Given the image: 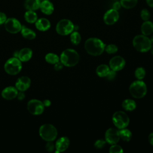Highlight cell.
Returning a JSON list of instances; mask_svg holds the SVG:
<instances>
[{
  "mask_svg": "<svg viewBox=\"0 0 153 153\" xmlns=\"http://www.w3.org/2000/svg\"><path fill=\"white\" fill-rule=\"evenodd\" d=\"M84 47L87 53L91 56H97L104 51L105 44L99 38H90L85 42Z\"/></svg>",
  "mask_w": 153,
  "mask_h": 153,
  "instance_id": "cell-1",
  "label": "cell"
},
{
  "mask_svg": "<svg viewBox=\"0 0 153 153\" xmlns=\"http://www.w3.org/2000/svg\"><path fill=\"white\" fill-rule=\"evenodd\" d=\"M79 60L78 53L73 49H66L60 54V61L63 66L72 67L78 64Z\"/></svg>",
  "mask_w": 153,
  "mask_h": 153,
  "instance_id": "cell-2",
  "label": "cell"
},
{
  "mask_svg": "<svg viewBox=\"0 0 153 153\" xmlns=\"http://www.w3.org/2000/svg\"><path fill=\"white\" fill-rule=\"evenodd\" d=\"M152 44L150 38L143 35H136L133 40V47L137 51L141 53L147 52L150 50Z\"/></svg>",
  "mask_w": 153,
  "mask_h": 153,
  "instance_id": "cell-3",
  "label": "cell"
},
{
  "mask_svg": "<svg viewBox=\"0 0 153 153\" xmlns=\"http://www.w3.org/2000/svg\"><path fill=\"white\" fill-rule=\"evenodd\" d=\"M39 134L44 140L53 142L57 137V130L53 125L51 124H44L39 127Z\"/></svg>",
  "mask_w": 153,
  "mask_h": 153,
  "instance_id": "cell-4",
  "label": "cell"
},
{
  "mask_svg": "<svg viewBox=\"0 0 153 153\" xmlns=\"http://www.w3.org/2000/svg\"><path fill=\"white\" fill-rule=\"evenodd\" d=\"M129 91L133 97L136 99L142 98L147 92L146 85L142 80L134 81L130 84Z\"/></svg>",
  "mask_w": 153,
  "mask_h": 153,
  "instance_id": "cell-5",
  "label": "cell"
},
{
  "mask_svg": "<svg viewBox=\"0 0 153 153\" xmlns=\"http://www.w3.org/2000/svg\"><path fill=\"white\" fill-rule=\"evenodd\" d=\"M22 69V62L17 58L13 57L8 59L4 64L5 71L10 75L18 74Z\"/></svg>",
  "mask_w": 153,
  "mask_h": 153,
  "instance_id": "cell-6",
  "label": "cell"
},
{
  "mask_svg": "<svg viewBox=\"0 0 153 153\" xmlns=\"http://www.w3.org/2000/svg\"><path fill=\"white\" fill-rule=\"evenodd\" d=\"M74 23L68 19H62L58 22L56 26L57 33L60 35H68L74 30Z\"/></svg>",
  "mask_w": 153,
  "mask_h": 153,
  "instance_id": "cell-7",
  "label": "cell"
},
{
  "mask_svg": "<svg viewBox=\"0 0 153 153\" xmlns=\"http://www.w3.org/2000/svg\"><path fill=\"white\" fill-rule=\"evenodd\" d=\"M129 121L128 115L121 111L115 112L112 116V122L115 127L119 129L127 127L129 124Z\"/></svg>",
  "mask_w": 153,
  "mask_h": 153,
  "instance_id": "cell-8",
  "label": "cell"
},
{
  "mask_svg": "<svg viewBox=\"0 0 153 153\" xmlns=\"http://www.w3.org/2000/svg\"><path fill=\"white\" fill-rule=\"evenodd\" d=\"M43 102L38 99H31L27 103V109L30 114L33 115H39L44 111Z\"/></svg>",
  "mask_w": 153,
  "mask_h": 153,
  "instance_id": "cell-9",
  "label": "cell"
},
{
  "mask_svg": "<svg viewBox=\"0 0 153 153\" xmlns=\"http://www.w3.org/2000/svg\"><path fill=\"white\" fill-rule=\"evenodd\" d=\"M4 27L8 32L10 33H17L20 32L22 25L17 19L11 17L7 19L4 23Z\"/></svg>",
  "mask_w": 153,
  "mask_h": 153,
  "instance_id": "cell-10",
  "label": "cell"
},
{
  "mask_svg": "<svg viewBox=\"0 0 153 153\" xmlns=\"http://www.w3.org/2000/svg\"><path fill=\"white\" fill-rule=\"evenodd\" d=\"M119 17L120 15L118 11L111 8L106 11L105 13L103 16V21L107 25H112L118 20Z\"/></svg>",
  "mask_w": 153,
  "mask_h": 153,
  "instance_id": "cell-11",
  "label": "cell"
},
{
  "mask_svg": "<svg viewBox=\"0 0 153 153\" xmlns=\"http://www.w3.org/2000/svg\"><path fill=\"white\" fill-rule=\"evenodd\" d=\"M105 137L106 142L111 145L117 143L120 139L119 131L114 128H108L105 132Z\"/></svg>",
  "mask_w": 153,
  "mask_h": 153,
  "instance_id": "cell-12",
  "label": "cell"
},
{
  "mask_svg": "<svg viewBox=\"0 0 153 153\" xmlns=\"http://www.w3.org/2000/svg\"><path fill=\"white\" fill-rule=\"evenodd\" d=\"M125 65L126 61L124 59L120 56H114L109 61L110 69L116 72L123 69Z\"/></svg>",
  "mask_w": 153,
  "mask_h": 153,
  "instance_id": "cell-13",
  "label": "cell"
},
{
  "mask_svg": "<svg viewBox=\"0 0 153 153\" xmlns=\"http://www.w3.org/2000/svg\"><path fill=\"white\" fill-rule=\"evenodd\" d=\"M30 79L28 76H22L17 79L15 86L18 91L24 92L30 87Z\"/></svg>",
  "mask_w": 153,
  "mask_h": 153,
  "instance_id": "cell-14",
  "label": "cell"
},
{
  "mask_svg": "<svg viewBox=\"0 0 153 153\" xmlns=\"http://www.w3.org/2000/svg\"><path fill=\"white\" fill-rule=\"evenodd\" d=\"M18 94V90L16 88V87L13 86H8L5 87L1 92L2 97L8 100H12L16 97H17Z\"/></svg>",
  "mask_w": 153,
  "mask_h": 153,
  "instance_id": "cell-15",
  "label": "cell"
},
{
  "mask_svg": "<svg viewBox=\"0 0 153 153\" xmlns=\"http://www.w3.org/2000/svg\"><path fill=\"white\" fill-rule=\"evenodd\" d=\"M70 141L68 137L63 136L60 137L56 142L55 148L56 149V152H61L66 151L69 147Z\"/></svg>",
  "mask_w": 153,
  "mask_h": 153,
  "instance_id": "cell-16",
  "label": "cell"
},
{
  "mask_svg": "<svg viewBox=\"0 0 153 153\" xmlns=\"http://www.w3.org/2000/svg\"><path fill=\"white\" fill-rule=\"evenodd\" d=\"M41 11L45 15H50L54 12V5L50 1H41L39 7Z\"/></svg>",
  "mask_w": 153,
  "mask_h": 153,
  "instance_id": "cell-17",
  "label": "cell"
},
{
  "mask_svg": "<svg viewBox=\"0 0 153 153\" xmlns=\"http://www.w3.org/2000/svg\"><path fill=\"white\" fill-rule=\"evenodd\" d=\"M36 28L40 31L44 32L48 30L51 27L50 22L46 18L38 19L35 23Z\"/></svg>",
  "mask_w": 153,
  "mask_h": 153,
  "instance_id": "cell-18",
  "label": "cell"
},
{
  "mask_svg": "<svg viewBox=\"0 0 153 153\" xmlns=\"http://www.w3.org/2000/svg\"><path fill=\"white\" fill-rule=\"evenodd\" d=\"M32 56V50L29 48H23L18 51L17 58L22 62L29 61Z\"/></svg>",
  "mask_w": 153,
  "mask_h": 153,
  "instance_id": "cell-19",
  "label": "cell"
},
{
  "mask_svg": "<svg viewBox=\"0 0 153 153\" xmlns=\"http://www.w3.org/2000/svg\"><path fill=\"white\" fill-rule=\"evenodd\" d=\"M41 0H26L24 2V7L26 10L36 11L39 9Z\"/></svg>",
  "mask_w": 153,
  "mask_h": 153,
  "instance_id": "cell-20",
  "label": "cell"
},
{
  "mask_svg": "<svg viewBox=\"0 0 153 153\" xmlns=\"http://www.w3.org/2000/svg\"><path fill=\"white\" fill-rule=\"evenodd\" d=\"M141 32L142 35L148 36L153 32V23L149 20L144 21L141 26Z\"/></svg>",
  "mask_w": 153,
  "mask_h": 153,
  "instance_id": "cell-21",
  "label": "cell"
},
{
  "mask_svg": "<svg viewBox=\"0 0 153 153\" xmlns=\"http://www.w3.org/2000/svg\"><path fill=\"white\" fill-rule=\"evenodd\" d=\"M20 32L22 36L25 39L32 40L36 38L35 32L32 29L27 28L25 26H22Z\"/></svg>",
  "mask_w": 153,
  "mask_h": 153,
  "instance_id": "cell-22",
  "label": "cell"
},
{
  "mask_svg": "<svg viewBox=\"0 0 153 153\" xmlns=\"http://www.w3.org/2000/svg\"><path fill=\"white\" fill-rule=\"evenodd\" d=\"M24 18L27 23H35L38 19V16L35 11L27 10L24 14Z\"/></svg>",
  "mask_w": 153,
  "mask_h": 153,
  "instance_id": "cell-23",
  "label": "cell"
},
{
  "mask_svg": "<svg viewBox=\"0 0 153 153\" xmlns=\"http://www.w3.org/2000/svg\"><path fill=\"white\" fill-rule=\"evenodd\" d=\"M110 70L109 66L105 64H102L97 67L96 72V74L100 77H106Z\"/></svg>",
  "mask_w": 153,
  "mask_h": 153,
  "instance_id": "cell-24",
  "label": "cell"
},
{
  "mask_svg": "<svg viewBox=\"0 0 153 153\" xmlns=\"http://www.w3.org/2000/svg\"><path fill=\"white\" fill-rule=\"evenodd\" d=\"M122 106L126 111H132L136 108V103L134 100L130 99H127L123 102Z\"/></svg>",
  "mask_w": 153,
  "mask_h": 153,
  "instance_id": "cell-25",
  "label": "cell"
},
{
  "mask_svg": "<svg viewBox=\"0 0 153 153\" xmlns=\"http://www.w3.org/2000/svg\"><path fill=\"white\" fill-rule=\"evenodd\" d=\"M119 134L120 139L125 142L130 141L132 137V133L130 130L126 128L120 129V130L119 131Z\"/></svg>",
  "mask_w": 153,
  "mask_h": 153,
  "instance_id": "cell-26",
  "label": "cell"
},
{
  "mask_svg": "<svg viewBox=\"0 0 153 153\" xmlns=\"http://www.w3.org/2000/svg\"><path fill=\"white\" fill-rule=\"evenodd\" d=\"M121 7L125 9H131L137 4L138 0H120Z\"/></svg>",
  "mask_w": 153,
  "mask_h": 153,
  "instance_id": "cell-27",
  "label": "cell"
},
{
  "mask_svg": "<svg viewBox=\"0 0 153 153\" xmlns=\"http://www.w3.org/2000/svg\"><path fill=\"white\" fill-rule=\"evenodd\" d=\"M45 60L47 63L54 65L55 63L60 61V58L57 54L53 53H50L45 55Z\"/></svg>",
  "mask_w": 153,
  "mask_h": 153,
  "instance_id": "cell-28",
  "label": "cell"
},
{
  "mask_svg": "<svg viewBox=\"0 0 153 153\" xmlns=\"http://www.w3.org/2000/svg\"><path fill=\"white\" fill-rule=\"evenodd\" d=\"M70 38H71V42L74 44V45H78L81 40V37L80 34L79 33V32H76V31H73L71 33V36H70Z\"/></svg>",
  "mask_w": 153,
  "mask_h": 153,
  "instance_id": "cell-29",
  "label": "cell"
},
{
  "mask_svg": "<svg viewBox=\"0 0 153 153\" xmlns=\"http://www.w3.org/2000/svg\"><path fill=\"white\" fill-rule=\"evenodd\" d=\"M145 70L142 67H139L137 68L134 72V75L136 78H137L139 80H142L143 78H144L145 76Z\"/></svg>",
  "mask_w": 153,
  "mask_h": 153,
  "instance_id": "cell-30",
  "label": "cell"
},
{
  "mask_svg": "<svg viewBox=\"0 0 153 153\" xmlns=\"http://www.w3.org/2000/svg\"><path fill=\"white\" fill-rule=\"evenodd\" d=\"M105 50L108 54H114L118 51V47L115 44H109L108 45H105Z\"/></svg>",
  "mask_w": 153,
  "mask_h": 153,
  "instance_id": "cell-31",
  "label": "cell"
},
{
  "mask_svg": "<svg viewBox=\"0 0 153 153\" xmlns=\"http://www.w3.org/2000/svg\"><path fill=\"white\" fill-rule=\"evenodd\" d=\"M109 152L111 153H122L123 152V149L122 147L118 145L113 144L109 148Z\"/></svg>",
  "mask_w": 153,
  "mask_h": 153,
  "instance_id": "cell-32",
  "label": "cell"
},
{
  "mask_svg": "<svg viewBox=\"0 0 153 153\" xmlns=\"http://www.w3.org/2000/svg\"><path fill=\"white\" fill-rule=\"evenodd\" d=\"M151 17V14L148 10L144 8L142 9L140 11V17L143 21H147L149 20Z\"/></svg>",
  "mask_w": 153,
  "mask_h": 153,
  "instance_id": "cell-33",
  "label": "cell"
},
{
  "mask_svg": "<svg viewBox=\"0 0 153 153\" xmlns=\"http://www.w3.org/2000/svg\"><path fill=\"white\" fill-rule=\"evenodd\" d=\"M106 143V140H102V139H99V140H97L95 142L94 146L97 149H102L105 146Z\"/></svg>",
  "mask_w": 153,
  "mask_h": 153,
  "instance_id": "cell-34",
  "label": "cell"
},
{
  "mask_svg": "<svg viewBox=\"0 0 153 153\" xmlns=\"http://www.w3.org/2000/svg\"><path fill=\"white\" fill-rule=\"evenodd\" d=\"M55 148V145L52 142V141H50V142H47V143L45 145V149L48 151V152H52L54 151Z\"/></svg>",
  "mask_w": 153,
  "mask_h": 153,
  "instance_id": "cell-35",
  "label": "cell"
},
{
  "mask_svg": "<svg viewBox=\"0 0 153 153\" xmlns=\"http://www.w3.org/2000/svg\"><path fill=\"white\" fill-rule=\"evenodd\" d=\"M116 75H117L116 71L111 69V70H110V71L109 72L108 75L106 76V78H107V79H108L109 81H112L115 78Z\"/></svg>",
  "mask_w": 153,
  "mask_h": 153,
  "instance_id": "cell-36",
  "label": "cell"
},
{
  "mask_svg": "<svg viewBox=\"0 0 153 153\" xmlns=\"http://www.w3.org/2000/svg\"><path fill=\"white\" fill-rule=\"evenodd\" d=\"M7 19V17L6 14L2 12H0V25L4 24Z\"/></svg>",
  "mask_w": 153,
  "mask_h": 153,
  "instance_id": "cell-37",
  "label": "cell"
},
{
  "mask_svg": "<svg viewBox=\"0 0 153 153\" xmlns=\"http://www.w3.org/2000/svg\"><path fill=\"white\" fill-rule=\"evenodd\" d=\"M63 65L62 63L60 61V62H58L57 63H56L54 64V69H55L56 71H60V70H61V69L63 68Z\"/></svg>",
  "mask_w": 153,
  "mask_h": 153,
  "instance_id": "cell-38",
  "label": "cell"
},
{
  "mask_svg": "<svg viewBox=\"0 0 153 153\" xmlns=\"http://www.w3.org/2000/svg\"><path fill=\"white\" fill-rule=\"evenodd\" d=\"M121 7V5L120 4V2L118 1H116L113 4H112V8L116 10H118L120 9V8Z\"/></svg>",
  "mask_w": 153,
  "mask_h": 153,
  "instance_id": "cell-39",
  "label": "cell"
},
{
  "mask_svg": "<svg viewBox=\"0 0 153 153\" xmlns=\"http://www.w3.org/2000/svg\"><path fill=\"white\" fill-rule=\"evenodd\" d=\"M17 97L18 99L20 100H23V99L25 98V94L23 93V91H20L19 93L18 92Z\"/></svg>",
  "mask_w": 153,
  "mask_h": 153,
  "instance_id": "cell-40",
  "label": "cell"
},
{
  "mask_svg": "<svg viewBox=\"0 0 153 153\" xmlns=\"http://www.w3.org/2000/svg\"><path fill=\"white\" fill-rule=\"evenodd\" d=\"M42 102H43V104H44V105L45 107H48V106H50L51 105V101H50V100H48V99H45V100H44Z\"/></svg>",
  "mask_w": 153,
  "mask_h": 153,
  "instance_id": "cell-41",
  "label": "cell"
},
{
  "mask_svg": "<svg viewBox=\"0 0 153 153\" xmlns=\"http://www.w3.org/2000/svg\"><path fill=\"white\" fill-rule=\"evenodd\" d=\"M148 140L149 143L153 146V133H151L149 134L148 136Z\"/></svg>",
  "mask_w": 153,
  "mask_h": 153,
  "instance_id": "cell-42",
  "label": "cell"
},
{
  "mask_svg": "<svg viewBox=\"0 0 153 153\" xmlns=\"http://www.w3.org/2000/svg\"><path fill=\"white\" fill-rule=\"evenodd\" d=\"M146 2L149 7L153 8V0H146Z\"/></svg>",
  "mask_w": 153,
  "mask_h": 153,
  "instance_id": "cell-43",
  "label": "cell"
},
{
  "mask_svg": "<svg viewBox=\"0 0 153 153\" xmlns=\"http://www.w3.org/2000/svg\"><path fill=\"white\" fill-rule=\"evenodd\" d=\"M150 50H151V52L152 54H153V45H152V46H151V47Z\"/></svg>",
  "mask_w": 153,
  "mask_h": 153,
  "instance_id": "cell-44",
  "label": "cell"
},
{
  "mask_svg": "<svg viewBox=\"0 0 153 153\" xmlns=\"http://www.w3.org/2000/svg\"><path fill=\"white\" fill-rule=\"evenodd\" d=\"M150 40H151V42H152V44H153V35L151 37V38H150Z\"/></svg>",
  "mask_w": 153,
  "mask_h": 153,
  "instance_id": "cell-45",
  "label": "cell"
},
{
  "mask_svg": "<svg viewBox=\"0 0 153 153\" xmlns=\"http://www.w3.org/2000/svg\"><path fill=\"white\" fill-rule=\"evenodd\" d=\"M50 1V0H41V1Z\"/></svg>",
  "mask_w": 153,
  "mask_h": 153,
  "instance_id": "cell-46",
  "label": "cell"
}]
</instances>
